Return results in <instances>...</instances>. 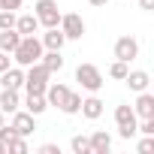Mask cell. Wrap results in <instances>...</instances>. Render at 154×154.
Segmentation results:
<instances>
[{"label":"cell","instance_id":"7a4b0ae2","mask_svg":"<svg viewBox=\"0 0 154 154\" xmlns=\"http://www.w3.org/2000/svg\"><path fill=\"white\" fill-rule=\"evenodd\" d=\"M48 82H51V72L39 60L30 63V66H24V88H27V94H45Z\"/></svg>","mask_w":154,"mask_h":154},{"label":"cell","instance_id":"e0dca14e","mask_svg":"<svg viewBox=\"0 0 154 154\" xmlns=\"http://www.w3.org/2000/svg\"><path fill=\"white\" fill-rule=\"evenodd\" d=\"M15 30H18L21 36H33V33L39 30V21H36V15H33V12H27V15H18V18H15Z\"/></svg>","mask_w":154,"mask_h":154},{"label":"cell","instance_id":"d6a6232c","mask_svg":"<svg viewBox=\"0 0 154 154\" xmlns=\"http://www.w3.org/2000/svg\"><path fill=\"white\" fill-rule=\"evenodd\" d=\"M3 151H6V145H3V142H0V154H3Z\"/></svg>","mask_w":154,"mask_h":154},{"label":"cell","instance_id":"83f0119b","mask_svg":"<svg viewBox=\"0 0 154 154\" xmlns=\"http://www.w3.org/2000/svg\"><path fill=\"white\" fill-rule=\"evenodd\" d=\"M0 9H21V0H0Z\"/></svg>","mask_w":154,"mask_h":154},{"label":"cell","instance_id":"44dd1931","mask_svg":"<svg viewBox=\"0 0 154 154\" xmlns=\"http://www.w3.org/2000/svg\"><path fill=\"white\" fill-rule=\"evenodd\" d=\"M79 109H82V94H75V91H69V97L63 100L60 112H63V115H79Z\"/></svg>","mask_w":154,"mask_h":154},{"label":"cell","instance_id":"30bf717a","mask_svg":"<svg viewBox=\"0 0 154 154\" xmlns=\"http://www.w3.org/2000/svg\"><path fill=\"white\" fill-rule=\"evenodd\" d=\"M69 97V88L66 85H60V82H48V88H45V103L48 106H63V100Z\"/></svg>","mask_w":154,"mask_h":154},{"label":"cell","instance_id":"52a82bcc","mask_svg":"<svg viewBox=\"0 0 154 154\" xmlns=\"http://www.w3.org/2000/svg\"><path fill=\"white\" fill-rule=\"evenodd\" d=\"M136 57H139V42H136L133 36H118V39H115V60L130 63V60H136Z\"/></svg>","mask_w":154,"mask_h":154},{"label":"cell","instance_id":"6da1fadb","mask_svg":"<svg viewBox=\"0 0 154 154\" xmlns=\"http://www.w3.org/2000/svg\"><path fill=\"white\" fill-rule=\"evenodd\" d=\"M42 42H39V36L33 33V36H21L18 39V45H15V51H12V60L18 63V66H30V63H36L39 57H42Z\"/></svg>","mask_w":154,"mask_h":154},{"label":"cell","instance_id":"484cf974","mask_svg":"<svg viewBox=\"0 0 154 154\" xmlns=\"http://www.w3.org/2000/svg\"><path fill=\"white\" fill-rule=\"evenodd\" d=\"M12 136H18V133L12 130V124H9V127H6V124H0V142H3V145H6V142H9Z\"/></svg>","mask_w":154,"mask_h":154},{"label":"cell","instance_id":"ac0fdd59","mask_svg":"<svg viewBox=\"0 0 154 154\" xmlns=\"http://www.w3.org/2000/svg\"><path fill=\"white\" fill-rule=\"evenodd\" d=\"M39 63H42L48 72H60V69H63V57H60V51H54V48H45L42 57H39Z\"/></svg>","mask_w":154,"mask_h":154},{"label":"cell","instance_id":"277c9868","mask_svg":"<svg viewBox=\"0 0 154 154\" xmlns=\"http://www.w3.org/2000/svg\"><path fill=\"white\" fill-rule=\"evenodd\" d=\"M115 124H118V136L121 139H133L136 136V124H139L133 106H127V103L115 106Z\"/></svg>","mask_w":154,"mask_h":154},{"label":"cell","instance_id":"f546056e","mask_svg":"<svg viewBox=\"0 0 154 154\" xmlns=\"http://www.w3.org/2000/svg\"><path fill=\"white\" fill-rule=\"evenodd\" d=\"M12 66V57L6 54V51H0V72H3V69H9Z\"/></svg>","mask_w":154,"mask_h":154},{"label":"cell","instance_id":"d4e9b609","mask_svg":"<svg viewBox=\"0 0 154 154\" xmlns=\"http://www.w3.org/2000/svg\"><path fill=\"white\" fill-rule=\"evenodd\" d=\"M6 151H15V154H24V151H27V142H24V136H12V139L6 142Z\"/></svg>","mask_w":154,"mask_h":154},{"label":"cell","instance_id":"cb8c5ba5","mask_svg":"<svg viewBox=\"0 0 154 154\" xmlns=\"http://www.w3.org/2000/svg\"><path fill=\"white\" fill-rule=\"evenodd\" d=\"M15 12L12 9H0V30H9V27H15Z\"/></svg>","mask_w":154,"mask_h":154},{"label":"cell","instance_id":"4fadbf2b","mask_svg":"<svg viewBox=\"0 0 154 154\" xmlns=\"http://www.w3.org/2000/svg\"><path fill=\"white\" fill-rule=\"evenodd\" d=\"M124 82H127V88L130 91H148V85H151V75L145 72V69H130L127 75H124Z\"/></svg>","mask_w":154,"mask_h":154},{"label":"cell","instance_id":"d6986e66","mask_svg":"<svg viewBox=\"0 0 154 154\" xmlns=\"http://www.w3.org/2000/svg\"><path fill=\"white\" fill-rule=\"evenodd\" d=\"M18 39H21V33H18L15 27H9V30H0V51L12 54V51H15V45H18Z\"/></svg>","mask_w":154,"mask_h":154},{"label":"cell","instance_id":"4dcf8cb0","mask_svg":"<svg viewBox=\"0 0 154 154\" xmlns=\"http://www.w3.org/2000/svg\"><path fill=\"white\" fill-rule=\"evenodd\" d=\"M139 6L142 9H154V0H139Z\"/></svg>","mask_w":154,"mask_h":154},{"label":"cell","instance_id":"4316f807","mask_svg":"<svg viewBox=\"0 0 154 154\" xmlns=\"http://www.w3.org/2000/svg\"><path fill=\"white\" fill-rule=\"evenodd\" d=\"M151 151H154V136H145L139 142V154H151Z\"/></svg>","mask_w":154,"mask_h":154},{"label":"cell","instance_id":"836d02e7","mask_svg":"<svg viewBox=\"0 0 154 154\" xmlns=\"http://www.w3.org/2000/svg\"><path fill=\"white\" fill-rule=\"evenodd\" d=\"M0 124H3V112H0Z\"/></svg>","mask_w":154,"mask_h":154},{"label":"cell","instance_id":"2e32d148","mask_svg":"<svg viewBox=\"0 0 154 154\" xmlns=\"http://www.w3.org/2000/svg\"><path fill=\"white\" fill-rule=\"evenodd\" d=\"M18 106H21V97H18L15 88H3V91H0V112H3V115H6V112L12 115Z\"/></svg>","mask_w":154,"mask_h":154},{"label":"cell","instance_id":"603a6c76","mask_svg":"<svg viewBox=\"0 0 154 154\" xmlns=\"http://www.w3.org/2000/svg\"><path fill=\"white\" fill-rule=\"evenodd\" d=\"M127 72H130V63H124V60H115V63L109 66V75H112V79H118V82H124Z\"/></svg>","mask_w":154,"mask_h":154},{"label":"cell","instance_id":"8fae6325","mask_svg":"<svg viewBox=\"0 0 154 154\" xmlns=\"http://www.w3.org/2000/svg\"><path fill=\"white\" fill-rule=\"evenodd\" d=\"M103 106H106V103H103L97 94H91V97H82V109H79V112H82L88 121H97V118L103 115Z\"/></svg>","mask_w":154,"mask_h":154},{"label":"cell","instance_id":"5b68a950","mask_svg":"<svg viewBox=\"0 0 154 154\" xmlns=\"http://www.w3.org/2000/svg\"><path fill=\"white\" fill-rule=\"evenodd\" d=\"M33 15H36L39 27H57V24H60V9H57L54 0H36Z\"/></svg>","mask_w":154,"mask_h":154},{"label":"cell","instance_id":"5bb4252c","mask_svg":"<svg viewBox=\"0 0 154 154\" xmlns=\"http://www.w3.org/2000/svg\"><path fill=\"white\" fill-rule=\"evenodd\" d=\"M39 42H42V48H54V51H60L63 42H66V36H63L60 27H45V33L39 36Z\"/></svg>","mask_w":154,"mask_h":154},{"label":"cell","instance_id":"7c38bea8","mask_svg":"<svg viewBox=\"0 0 154 154\" xmlns=\"http://www.w3.org/2000/svg\"><path fill=\"white\" fill-rule=\"evenodd\" d=\"M88 142H91V154H109L112 151V136L106 130H94L88 136Z\"/></svg>","mask_w":154,"mask_h":154},{"label":"cell","instance_id":"7402d4cb","mask_svg":"<svg viewBox=\"0 0 154 154\" xmlns=\"http://www.w3.org/2000/svg\"><path fill=\"white\" fill-rule=\"evenodd\" d=\"M69 148H72L75 154H91V142H88V136H82V133L69 139Z\"/></svg>","mask_w":154,"mask_h":154},{"label":"cell","instance_id":"f1b7e54d","mask_svg":"<svg viewBox=\"0 0 154 154\" xmlns=\"http://www.w3.org/2000/svg\"><path fill=\"white\" fill-rule=\"evenodd\" d=\"M39 154H60V148L51 145V142H45V145H39Z\"/></svg>","mask_w":154,"mask_h":154},{"label":"cell","instance_id":"8992f818","mask_svg":"<svg viewBox=\"0 0 154 154\" xmlns=\"http://www.w3.org/2000/svg\"><path fill=\"white\" fill-rule=\"evenodd\" d=\"M57 27L63 30L66 39H82V36H85V21H82V15H75V12L60 15V24H57Z\"/></svg>","mask_w":154,"mask_h":154},{"label":"cell","instance_id":"3957f363","mask_svg":"<svg viewBox=\"0 0 154 154\" xmlns=\"http://www.w3.org/2000/svg\"><path fill=\"white\" fill-rule=\"evenodd\" d=\"M75 82H79L85 91H91V94H97L106 85L100 66H94V63H79V66H75Z\"/></svg>","mask_w":154,"mask_h":154},{"label":"cell","instance_id":"9a60e30c","mask_svg":"<svg viewBox=\"0 0 154 154\" xmlns=\"http://www.w3.org/2000/svg\"><path fill=\"white\" fill-rule=\"evenodd\" d=\"M133 112H136V118H154V94L139 91V100H136Z\"/></svg>","mask_w":154,"mask_h":154},{"label":"cell","instance_id":"ffe728a7","mask_svg":"<svg viewBox=\"0 0 154 154\" xmlns=\"http://www.w3.org/2000/svg\"><path fill=\"white\" fill-rule=\"evenodd\" d=\"M24 109L30 112V115H42L45 109H48V103H45V94H27V100H24Z\"/></svg>","mask_w":154,"mask_h":154},{"label":"cell","instance_id":"ba28073f","mask_svg":"<svg viewBox=\"0 0 154 154\" xmlns=\"http://www.w3.org/2000/svg\"><path fill=\"white\" fill-rule=\"evenodd\" d=\"M12 130H15L18 136H30V133L36 130V115H30L27 109H24V112L15 109V112H12Z\"/></svg>","mask_w":154,"mask_h":154},{"label":"cell","instance_id":"9c48e42d","mask_svg":"<svg viewBox=\"0 0 154 154\" xmlns=\"http://www.w3.org/2000/svg\"><path fill=\"white\" fill-rule=\"evenodd\" d=\"M0 85H3V88H24V66H9V69H3V72H0Z\"/></svg>","mask_w":154,"mask_h":154},{"label":"cell","instance_id":"1f68e13d","mask_svg":"<svg viewBox=\"0 0 154 154\" xmlns=\"http://www.w3.org/2000/svg\"><path fill=\"white\" fill-rule=\"evenodd\" d=\"M88 3H91V6H106L109 0H88Z\"/></svg>","mask_w":154,"mask_h":154}]
</instances>
